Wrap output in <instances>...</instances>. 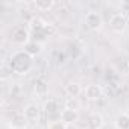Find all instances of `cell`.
I'll list each match as a JSON object with an SVG mask.
<instances>
[{
    "label": "cell",
    "instance_id": "6da1fadb",
    "mask_svg": "<svg viewBox=\"0 0 129 129\" xmlns=\"http://www.w3.org/2000/svg\"><path fill=\"white\" fill-rule=\"evenodd\" d=\"M9 67L14 73H18V75H26L30 72L32 69V56H29L24 50H20V52H15L11 55V59H9Z\"/></svg>",
    "mask_w": 129,
    "mask_h": 129
},
{
    "label": "cell",
    "instance_id": "7a4b0ae2",
    "mask_svg": "<svg viewBox=\"0 0 129 129\" xmlns=\"http://www.w3.org/2000/svg\"><path fill=\"white\" fill-rule=\"evenodd\" d=\"M109 27H111V30L117 32V34L124 32L126 27H127L126 14H124V12H115V14L109 18Z\"/></svg>",
    "mask_w": 129,
    "mask_h": 129
},
{
    "label": "cell",
    "instance_id": "3957f363",
    "mask_svg": "<svg viewBox=\"0 0 129 129\" xmlns=\"http://www.w3.org/2000/svg\"><path fill=\"white\" fill-rule=\"evenodd\" d=\"M11 41L14 44H23V46H26L30 41V32L26 27H23V26H15L11 30Z\"/></svg>",
    "mask_w": 129,
    "mask_h": 129
},
{
    "label": "cell",
    "instance_id": "277c9868",
    "mask_svg": "<svg viewBox=\"0 0 129 129\" xmlns=\"http://www.w3.org/2000/svg\"><path fill=\"white\" fill-rule=\"evenodd\" d=\"M85 24H87V27H88L90 30L99 32V30L103 27V18H102V15H100L99 12L90 11V12H87V15H85Z\"/></svg>",
    "mask_w": 129,
    "mask_h": 129
},
{
    "label": "cell",
    "instance_id": "5b68a950",
    "mask_svg": "<svg viewBox=\"0 0 129 129\" xmlns=\"http://www.w3.org/2000/svg\"><path fill=\"white\" fill-rule=\"evenodd\" d=\"M40 112H41V109H40L38 103H27L23 109V115L26 117L27 121H38Z\"/></svg>",
    "mask_w": 129,
    "mask_h": 129
},
{
    "label": "cell",
    "instance_id": "8992f818",
    "mask_svg": "<svg viewBox=\"0 0 129 129\" xmlns=\"http://www.w3.org/2000/svg\"><path fill=\"white\" fill-rule=\"evenodd\" d=\"M78 117H79V112H78V109H75V108H64V109L59 112V120L64 121L67 126L72 124V123H75V121L78 120Z\"/></svg>",
    "mask_w": 129,
    "mask_h": 129
},
{
    "label": "cell",
    "instance_id": "52a82bcc",
    "mask_svg": "<svg viewBox=\"0 0 129 129\" xmlns=\"http://www.w3.org/2000/svg\"><path fill=\"white\" fill-rule=\"evenodd\" d=\"M103 96V88L97 84H90L85 88V97L88 100H99Z\"/></svg>",
    "mask_w": 129,
    "mask_h": 129
},
{
    "label": "cell",
    "instance_id": "ba28073f",
    "mask_svg": "<svg viewBox=\"0 0 129 129\" xmlns=\"http://www.w3.org/2000/svg\"><path fill=\"white\" fill-rule=\"evenodd\" d=\"M27 120L23 114H14L9 120V127L11 129H26Z\"/></svg>",
    "mask_w": 129,
    "mask_h": 129
},
{
    "label": "cell",
    "instance_id": "9c48e42d",
    "mask_svg": "<svg viewBox=\"0 0 129 129\" xmlns=\"http://www.w3.org/2000/svg\"><path fill=\"white\" fill-rule=\"evenodd\" d=\"M87 124H88V129H102V127L105 126V118H103L100 114L94 112V114H91V115L88 117Z\"/></svg>",
    "mask_w": 129,
    "mask_h": 129
},
{
    "label": "cell",
    "instance_id": "30bf717a",
    "mask_svg": "<svg viewBox=\"0 0 129 129\" xmlns=\"http://www.w3.org/2000/svg\"><path fill=\"white\" fill-rule=\"evenodd\" d=\"M24 52L29 55V56H38L41 52H43V44L41 43H38V41H35V40H32V41H29L26 46H24Z\"/></svg>",
    "mask_w": 129,
    "mask_h": 129
},
{
    "label": "cell",
    "instance_id": "8fae6325",
    "mask_svg": "<svg viewBox=\"0 0 129 129\" xmlns=\"http://www.w3.org/2000/svg\"><path fill=\"white\" fill-rule=\"evenodd\" d=\"M64 91H66V94L70 99H76L82 93V88H81V85L78 82H69L66 87H64Z\"/></svg>",
    "mask_w": 129,
    "mask_h": 129
},
{
    "label": "cell",
    "instance_id": "7c38bea8",
    "mask_svg": "<svg viewBox=\"0 0 129 129\" xmlns=\"http://www.w3.org/2000/svg\"><path fill=\"white\" fill-rule=\"evenodd\" d=\"M34 5V8L37 9V11H41V12H47V11H50L56 3L53 2V0H35V2L32 3Z\"/></svg>",
    "mask_w": 129,
    "mask_h": 129
},
{
    "label": "cell",
    "instance_id": "4fadbf2b",
    "mask_svg": "<svg viewBox=\"0 0 129 129\" xmlns=\"http://www.w3.org/2000/svg\"><path fill=\"white\" fill-rule=\"evenodd\" d=\"M114 126H115V129H129V114H126V112L118 114L114 121Z\"/></svg>",
    "mask_w": 129,
    "mask_h": 129
},
{
    "label": "cell",
    "instance_id": "5bb4252c",
    "mask_svg": "<svg viewBox=\"0 0 129 129\" xmlns=\"http://www.w3.org/2000/svg\"><path fill=\"white\" fill-rule=\"evenodd\" d=\"M34 85H35V93H37V94L46 96V94L49 93V84H47L44 79H37V81L34 82Z\"/></svg>",
    "mask_w": 129,
    "mask_h": 129
},
{
    "label": "cell",
    "instance_id": "9a60e30c",
    "mask_svg": "<svg viewBox=\"0 0 129 129\" xmlns=\"http://www.w3.org/2000/svg\"><path fill=\"white\" fill-rule=\"evenodd\" d=\"M44 111H46L49 115L59 112V105H58V102H56V100H53V99H49V100L44 103Z\"/></svg>",
    "mask_w": 129,
    "mask_h": 129
},
{
    "label": "cell",
    "instance_id": "2e32d148",
    "mask_svg": "<svg viewBox=\"0 0 129 129\" xmlns=\"http://www.w3.org/2000/svg\"><path fill=\"white\" fill-rule=\"evenodd\" d=\"M47 129H67V124L61 120H53L47 124Z\"/></svg>",
    "mask_w": 129,
    "mask_h": 129
},
{
    "label": "cell",
    "instance_id": "e0dca14e",
    "mask_svg": "<svg viewBox=\"0 0 129 129\" xmlns=\"http://www.w3.org/2000/svg\"><path fill=\"white\" fill-rule=\"evenodd\" d=\"M127 62H129V61H127Z\"/></svg>",
    "mask_w": 129,
    "mask_h": 129
},
{
    "label": "cell",
    "instance_id": "ac0fdd59",
    "mask_svg": "<svg viewBox=\"0 0 129 129\" xmlns=\"http://www.w3.org/2000/svg\"><path fill=\"white\" fill-rule=\"evenodd\" d=\"M87 129H88V127H87Z\"/></svg>",
    "mask_w": 129,
    "mask_h": 129
}]
</instances>
